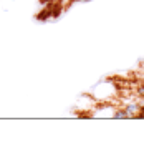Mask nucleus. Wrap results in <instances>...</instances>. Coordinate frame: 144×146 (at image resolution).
Here are the masks:
<instances>
[{"mask_svg":"<svg viewBox=\"0 0 144 146\" xmlns=\"http://www.w3.org/2000/svg\"><path fill=\"white\" fill-rule=\"evenodd\" d=\"M124 111L127 113V118H134L136 115H137V111H139V105H136V103H131V105H127Z\"/></svg>","mask_w":144,"mask_h":146,"instance_id":"1","label":"nucleus"},{"mask_svg":"<svg viewBox=\"0 0 144 146\" xmlns=\"http://www.w3.org/2000/svg\"><path fill=\"white\" fill-rule=\"evenodd\" d=\"M50 17H52V9H48V7H46L45 10H42V12L36 15V20H42V22H43V20H48Z\"/></svg>","mask_w":144,"mask_h":146,"instance_id":"2","label":"nucleus"},{"mask_svg":"<svg viewBox=\"0 0 144 146\" xmlns=\"http://www.w3.org/2000/svg\"><path fill=\"white\" fill-rule=\"evenodd\" d=\"M113 118H116V119H124L127 118V113L124 111V108H118L114 113H113Z\"/></svg>","mask_w":144,"mask_h":146,"instance_id":"3","label":"nucleus"},{"mask_svg":"<svg viewBox=\"0 0 144 146\" xmlns=\"http://www.w3.org/2000/svg\"><path fill=\"white\" fill-rule=\"evenodd\" d=\"M137 95H139V96H143V98H144V85H141V86L137 88Z\"/></svg>","mask_w":144,"mask_h":146,"instance_id":"4","label":"nucleus"}]
</instances>
